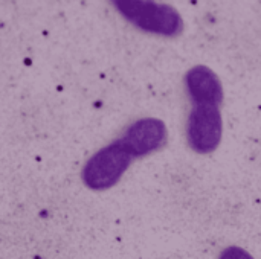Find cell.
Listing matches in <instances>:
<instances>
[{
    "instance_id": "obj_6",
    "label": "cell",
    "mask_w": 261,
    "mask_h": 259,
    "mask_svg": "<svg viewBox=\"0 0 261 259\" xmlns=\"http://www.w3.org/2000/svg\"><path fill=\"white\" fill-rule=\"evenodd\" d=\"M219 259H255L249 252H246L245 249L242 247H237V246H231V247H226L222 253Z\"/></svg>"
},
{
    "instance_id": "obj_4",
    "label": "cell",
    "mask_w": 261,
    "mask_h": 259,
    "mask_svg": "<svg viewBox=\"0 0 261 259\" xmlns=\"http://www.w3.org/2000/svg\"><path fill=\"white\" fill-rule=\"evenodd\" d=\"M168 131L164 121L158 118H142L133 122L119 139L133 159L159 151L167 143Z\"/></svg>"
},
{
    "instance_id": "obj_3",
    "label": "cell",
    "mask_w": 261,
    "mask_h": 259,
    "mask_svg": "<svg viewBox=\"0 0 261 259\" xmlns=\"http://www.w3.org/2000/svg\"><path fill=\"white\" fill-rule=\"evenodd\" d=\"M223 136V118L219 105L194 104L187 122V140L199 154L214 153Z\"/></svg>"
},
{
    "instance_id": "obj_2",
    "label": "cell",
    "mask_w": 261,
    "mask_h": 259,
    "mask_svg": "<svg viewBox=\"0 0 261 259\" xmlns=\"http://www.w3.org/2000/svg\"><path fill=\"white\" fill-rule=\"evenodd\" d=\"M133 157L118 139L95 153L81 171L83 183L92 191L113 188L132 165Z\"/></svg>"
},
{
    "instance_id": "obj_5",
    "label": "cell",
    "mask_w": 261,
    "mask_h": 259,
    "mask_svg": "<svg viewBox=\"0 0 261 259\" xmlns=\"http://www.w3.org/2000/svg\"><path fill=\"white\" fill-rule=\"evenodd\" d=\"M185 85L193 104H213L223 102V85L220 78L206 66H196L185 75Z\"/></svg>"
},
{
    "instance_id": "obj_1",
    "label": "cell",
    "mask_w": 261,
    "mask_h": 259,
    "mask_svg": "<svg viewBox=\"0 0 261 259\" xmlns=\"http://www.w3.org/2000/svg\"><path fill=\"white\" fill-rule=\"evenodd\" d=\"M113 6L128 23L144 32L176 37L184 31L182 15L170 5L144 0H116Z\"/></svg>"
}]
</instances>
